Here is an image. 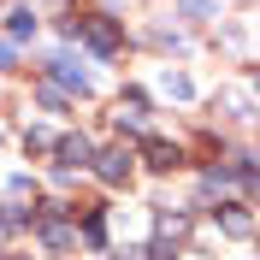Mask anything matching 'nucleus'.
<instances>
[{
	"instance_id": "nucleus-1",
	"label": "nucleus",
	"mask_w": 260,
	"mask_h": 260,
	"mask_svg": "<svg viewBox=\"0 0 260 260\" xmlns=\"http://www.w3.org/2000/svg\"><path fill=\"white\" fill-rule=\"evenodd\" d=\"M65 30H71V36L83 30V42H89L95 53H113L118 48V24H113V18H71Z\"/></svg>"
},
{
	"instance_id": "nucleus-2",
	"label": "nucleus",
	"mask_w": 260,
	"mask_h": 260,
	"mask_svg": "<svg viewBox=\"0 0 260 260\" xmlns=\"http://www.w3.org/2000/svg\"><path fill=\"white\" fill-rule=\"evenodd\" d=\"M89 166H95L101 183H124V178H130V148H107V154H95Z\"/></svg>"
},
{
	"instance_id": "nucleus-3",
	"label": "nucleus",
	"mask_w": 260,
	"mask_h": 260,
	"mask_svg": "<svg viewBox=\"0 0 260 260\" xmlns=\"http://www.w3.org/2000/svg\"><path fill=\"white\" fill-rule=\"evenodd\" d=\"M59 160H65V172H71V166H89V160H95L89 136H65V142H59Z\"/></svg>"
},
{
	"instance_id": "nucleus-4",
	"label": "nucleus",
	"mask_w": 260,
	"mask_h": 260,
	"mask_svg": "<svg viewBox=\"0 0 260 260\" xmlns=\"http://www.w3.org/2000/svg\"><path fill=\"white\" fill-rule=\"evenodd\" d=\"M148 166H154V172H172V166H183L178 142H148Z\"/></svg>"
},
{
	"instance_id": "nucleus-5",
	"label": "nucleus",
	"mask_w": 260,
	"mask_h": 260,
	"mask_svg": "<svg viewBox=\"0 0 260 260\" xmlns=\"http://www.w3.org/2000/svg\"><path fill=\"white\" fill-rule=\"evenodd\" d=\"M142 113H148V101L130 89V95H118V124H142Z\"/></svg>"
},
{
	"instance_id": "nucleus-6",
	"label": "nucleus",
	"mask_w": 260,
	"mask_h": 260,
	"mask_svg": "<svg viewBox=\"0 0 260 260\" xmlns=\"http://www.w3.org/2000/svg\"><path fill=\"white\" fill-rule=\"evenodd\" d=\"M53 77H59L65 89H77V95H89V77H83V71H71V59H53Z\"/></svg>"
},
{
	"instance_id": "nucleus-7",
	"label": "nucleus",
	"mask_w": 260,
	"mask_h": 260,
	"mask_svg": "<svg viewBox=\"0 0 260 260\" xmlns=\"http://www.w3.org/2000/svg\"><path fill=\"white\" fill-rule=\"evenodd\" d=\"M6 30H12V36H36V12H30V6H12Z\"/></svg>"
},
{
	"instance_id": "nucleus-8",
	"label": "nucleus",
	"mask_w": 260,
	"mask_h": 260,
	"mask_svg": "<svg viewBox=\"0 0 260 260\" xmlns=\"http://www.w3.org/2000/svg\"><path fill=\"white\" fill-rule=\"evenodd\" d=\"M225 231H231V237H248V231H254L248 207H231V213H225Z\"/></svg>"
},
{
	"instance_id": "nucleus-9",
	"label": "nucleus",
	"mask_w": 260,
	"mask_h": 260,
	"mask_svg": "<svg viewBox=\"0 0 260 260\" xmlns=\"http://www.w3.org/2000/svg\"><path fill=\"white\" fill-rule=\"evenodd\" d=\"M166 95H178V101H189V77H172V71H166Z\"/></svg>"
},
{
	"instance_id": "nucleus-10",
	"label": "nucleus",
	"mask_w": 260,
	"mask_h": 260,
	"mask_svg": "<svg viewBox=\"0 0 260 260\" xmlns=\"http://www.w3.org/2000/svg\"><path fill=\"white\" fill-rule=\"evenodd\" d=\"M118 260H148V248H124V254H118Z\"/></svg>"
},
{
	"instance_id": "nucleus-11",
	"label": "nucleus",
	"mask_w": 260,
	"mask_h": 260,
	"mask_svg": "<svg viewBox=\"0 0 260 260\" xmlns=\"http://www.w3.org/2000/svg\"><path fill=\"white\" fill-rule=\"evenodd\" d=\"M0 65H12V48H6V42H0Z\"/></svg>"
}]
</instances>
